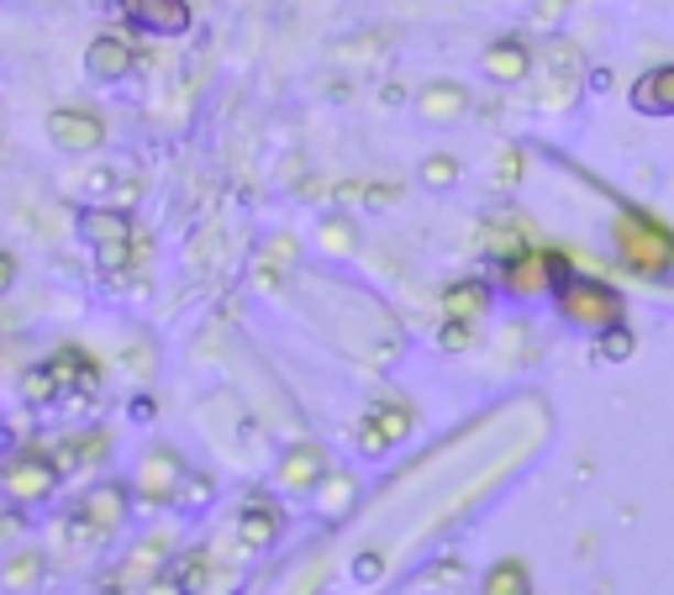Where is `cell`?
Segmentation results:
<instances>
[{"mask_svg":"<svg viewBox=\"0 0 674 595\" xmlns=\"http://www.w3.org/2000/svg\"><path fill=\"white\" fill-rule=\"evenodd\" d=\"M416 111H422L427 121H458L464 111H469V90L454 85V79H433V85L416 96Z\"/></svg>","mask_w":674,"mask_h":595,"instance_id":"cell-17","label":"cell"},{"mask_svg":"<svg viewBox=\"0 0 674 595\" xmlns=\"http://www.w3.org/2000/svg\"><path fill=\"white\" fill-rule=\"evenodd\" d=\"M295 253H301V242H295V238H269L264 248H259V259H269L274 269H290V263H295Z\"/></svg>","mask_w":674,"mask_h":595,"instance_id":"cell-31","label":"cell"},{"mask_svg":"<svg viewBox=\"0 0 674 595\" xmlns=\"http://www.w3.org/2000/svg\"><path fill=\"white\" fill-rule=\"evenodd\" d=\"M117 11L153 37H185L191 32V0H117Z\"/></svg>","mask_w":674,"mask_h":595,"instance_id":"cell-11","label":"cell"},{"mask_svg":"<svg viewBox=\"0 0 674 595\" xmlns=\"http://www.w3.org/2000/svg\"><path fill=\"white\" fill-rule=\"evenodd\" d=\"M53 401H64L58 396V380H53V369L48 364H32L22 375V405H53Z\"/></svg>","mask_w":674,"mask_h":595,"instance_id":"cell-24","label":"cell"},{"mask_svg":"<svg viewBox=\"0 0 674 595\" xmlns=\"http://www.w3.org/2000/svg\"><path fill=\"white\" fill-rule=\"evenodd\" d=\"M180 479H185V458H180V448H168V443H153V448L138 458L132 490H138V500H143V506H164V500H174Z\"/></svg>","mask_w":674,"mask_h":595,"instance_id":"cell-7","label":"cell"},{"mask_svg":"<svg viewBox=\"0 0 674 595\" xmlns=\"http://www.w3.org/2000/svg\"><path fill=\"white\" fill-rule=\"evenodd\" d=\"M43 580H48V559H43V553H17V559L0 570V585H6V591H37Z\"/></svg>","mask_w":674,"mask_h":595,"instance_id":"cell-21","label":"cell"},{"mask_svg":"<svg viewBox=\"0 0 674 595\" xmlns=\"http://www.w3.org/2000/svg\"><path fill=\"white\" fill-rule=\"evenodd\" d=\"M422 180H427V185H437V191H443V185H454V180H458V159H448V153L427 159V164H422Z\"/></svg>","mask_w":674,"mask_h":595,"instance_id":"cell-30","label":"cell"},{"mask_svg":"<svg viewBox=\"0 0 674 595\" xmlns=\"http://www.w3.org/2000/svg\"><path fill=\"white\" fill-rule=\"evenodd\" d=\"M327 475V453L316 443H295L280 458V490H316V479Z\"/></svg>","mask_w":674,"mask_h":595,"instance_id":"cell-14","label":"cell"},{"mask_svg":"<svg viewBox=\"0 0 674 595\" xmlns=\"http://www.w3.org/2000/svg\"><path fill=\"white\" fill-rule=\"evenodd\" d=\"M632 111L638 117H674V64H659L632 85Z\"/></svg>","mask_w":674,"mask_h":595,"instance_id":"cell-15","label":"cell"},{"mask_svg":"<svg viewBox=\"0 0 674 595\" xmlns=\"http://www.w3.org/2000/svg\"><path fill=\"white\" fill-rule=\"evenodd\" d=\"M380 574H385V559H380V553H359V559H354V580H359V585H374Z\"/></svg>","mask_w":674,"mask_h":595,"instance_id":"cell-34","label":"cell"},{"mask_svg":"<svg viewBox=\"0 0 674 595\" xmlns=\"http://www.w3.org/2000/svg\"><path fill=\"white\" fill-rule=\"evenodd\" d=\"M316 238H322V253H333V259H348V253L359 248V232H354V221H343V216H327Z\"/></svg>","mask_w":674,"mask_h":595,"instance_id":"cell-25","label":"cell"},{"mask_svg":"<svg viewBox=\"0 0 674 595\" xmlns=\"http://www.w3.org/2000/svg\"><path fill=\"white\" fill-rule=\"evenodd\" d=\"M217 559L206 553V548H195V553H185L180 559V570H174V591H191V595H200V591H217L221 580H217Z\"/></svg>","mask_w":674,"mask_h":595,"instance_id":"cell-20","label":"cell"},{"mask_svg":"<svg viewBox=\"0 0 674 595\" xmlns=\"http://www.w3.org/2000/svg\"><path fill=\"white\" fill-rule=\"evenodd\" d=\"M43 364H48L53 380H58V396H79V401H96V396H100V364H96V354H85V348L64 343V348H53Z\"/></svg>","mask_w":674,"mask_h":595,"instance_id":"cell-10","label":"cell"},{"mask_svg":"<svg viewBox=\"0 0 674 595\" xmlns=\"http://www.w3.org/2000/svg\"><path fill=\"white\" fill-rule=\"evenodd\" d=\"M528 69H532V48L522 37H501V43L485 48V74H490L496 85H522Z\"/></svg>","mask_w":674,"mask_h":595,"instance_id":"cell-16","label":"cell"},{"mask_svg":"<svg viewBox=\"0 0 674 595\" xmlns=\"http://www.w3.org/2000/svg\"><path fill=\"white\" fill-rule=\"evenodd\" d=\"M543 58H548V74H554V79H575L579 74V48L569 43V37H548Z\"/></svg>","mask_w":674,"mask_h":595,"instance_id":"cell-26","label":"cell"},{"mask_svg":"<svg viewBox=\"0 0 674 595\" xmlns=\"http://www.w3.org/2000/svg\"><path fill=\"white\" fill-rule=\"evenodd\" d=\"M79 232L96 248V269L106 280H117L121 269H127V259H132V238H138L127 212H117V206H90V212H79Z\"/></svg>","mask_w":674,"mask_h":595,"instance_id":"cell-4","label":"cell"},{"mask_svg":"<svg viewBox=\"0 0 674 595\" xmlns=\"http://www.w3.org/2000/svg\"><path fill=\"white\" fill-rule=\"evenodd\" d=\"M532 591V574L522 559H501L496 570L485 574V595H528Z\"/></svg>","mask_w":674,"mask_h":595,"instance_id":"cell-22","label":"cell"},{"mask_svg":"<svg viewBox=\"0 0 674 595\" xmlns=\"http://www.w3.org/2000/svg\"><path fill=\"white\" fill-rule=\"evenodd\" d=\"M490 311V285L485 280H454L443 290V316H464V322H485Z\"/></svg>","mask_w":674,"mask_h":595,"instance_id":"cell-19","label":"cell"},{"mask_svg":"<svg viewBox=\"0 0 674 595\" xmlns=\"http://www.w3.org/2000/svg\"><path fill=\"white\" fill-rule=\"evenodd\" d=\"M575 269H569V253H558V248H522V253H511V259L496 263V280H501L506 295H517V301H537V295H548L569 280Z\"/></svg>","mask_w":674,"mask_h":595,"instance_id":"cell-3","label":"cell"},{"mask_svg":"<svg viewBox=\"0 0 674 595\" xmlns=\"http://www.w3.org/2000/svg\"><path fill=\"white\" fill-rule=\"evenodd\" d=\"M48 138L58 153H96L106 143V121L85 106H58V111H48Z\"/></svg>","mask_w":674,"mask_h":595,"instance_id":"cell-9","label":"cell"},{"mask_svg":"<svg viewBox=\"0 0 674 595\" xmlns=\"http://www.w3.org/2000/svg\"><path fill=\"white\" fill-rule=\"evenodd\" d=\"M316 517L322 522H343L354 506H359V479L348 475V469H327V475L316 479Z\"/></svg>","mask_w":674,"mask_h":595,"instance_id":"cell-13","label":"cell"},{"mask_svg":"<svg viewBox=\"0 0 674 595\" xmlns=\"http://www.w3.org/2000/svg\"><path fill=\"white\" fill-rule=\"evenodd\" d=\"M238 543L248 548V553H264V548L280 543V532H285V517H280V506L269 496H248L238 511Z\"/></svg>","mask_w":674,"mask_h":595,"instance_id":"cell-12","label":"cell"},{"mask_svg":"<svg viewBox=\"0 0 674 595\" xmlns=\"http://www.w3.org/2000/svg\"><path fill=\"white\" fill-rule=\"evenodd\" d=\"M369 416H374V428H380V432L390 437V448H395V443H406L411 428H416V411H411L406 401H385V405H374Z\"/></svg>","mask_w":674,"mask_h":595,"instance_id":"cell-23","label":"cell"},{"mask_svg":"<svg viewBox=\"0 0 674 595\" xmlns=\"http://www.w3.org/2000/svg\"><path fill=\"white\" fill-rule=\"evenodd\" d=\"M174 496H180V506H185V511H200L206 500L217 496V485H211V475H185V479H180V490H174Z\"/></svg>","mask_w":674,"mask_h":595,"instance_id":"cell-29","label":"cell"},{"mask_svg":"<svg viewBox=\"0 0 674 595\" xmlns=\"http://www.w3.org/2000/svg\"><path fill=\"white\" fill-rule=\"evenodd\" d=\"M554 306L569 327H579V333H606V327L627 322L622 290H611L606 280H590V274H569V280L554 290Z\"/></svg>","mask_w":674,"mask_h":595,"instance_id":"cell-2","label":"cell"},{"mask_svg":"<svg viewBox=\"0 0 674 595\" xmlns=\"http://www.w3.org/2000/svg\"><path fill=\"white\" fill-rule=\"evenodd\" d=\"M632 348H638V337L627 333V322H617V327H606V333H601V358H606V364H627V358H632Z\"/></svg>","mask_w":674,"mask_h":595,"instance_id":"cell-28","label":"cell"},{"mask_svg":"<svg viewBox=\"0 0 674 595\" xmlns=\"http://www.w3.org/2000/svg\"><path fill=\"white\" fill-rule=\"evenodd\" d=\"M58 464H53L48 453L37 448V443H26L22 453H11L6 464H0V485H6V496L17 500V506H37V500H48L58 490Z\"/></svg>","mask_w":674,"mask_h":595,"instance_id":"cell-5","label":"cell"},{"mask_svg":"<svg viewBox=\"0 0 674 595\" xmlns=\"http://www.w3.org/2000/svg\"><path fill=\"white\" fill-rule=\"evenodd\" d=\"M480 333V322H464V316H443V327H437V348H448V354H464L469 343Z\"/></svg>","mask_w":674,"mask_h":595,"instance_id":"cell-27","label":"cell"},{"mask_svg":"<svg viewBox=\"0 0 674 595\" xmlns=\"http://www.w3.org/2000/svg\"><path fill=\"white\" fill-rule=\"evenodd\" d=\"M168 548H174V532H148L117 564L106 591H159V574H168Z\"/></svg>","mask_w":674,"mask_h":595,"instance_id":"cell-6","label":"cell"},{"mask_svg":"<svg viewBox=\"0 0 674 595\" xmlns=\"http://www.w3.org/2000/svg\"><path fill=\"white\" fill-rule=\"evenodd\" d=\"M390 448V437L380 428H374V416H363L359 422V453H369V458H380V453Z\"/></svg>","mask_w":674,"mask_h":595,"instance_id":"cell-32","label":"cell"},{"mask_svg":"<svg viewBox=\"0 0 674 595\" xmlns=\"http://www.w3.org/2000/svg\"><path fill=\"white\" fill-rule=\"evenodd\" d=\"M280 274H285V269H274L269 259H253V274H248V280L259 290H280Z\"/></svg>","mask_w":674,"mask_h":595,"instance_id":"cell-35","label":"cell"},{"mask_svg":"<svg viewBox=\"0 0 674 595\" xmlns=\"http://www.w3.org/2000/svg\"><path fill=\"white\" fill-rule=\"evenodd\" d=\"M564 6H569V0H537V22H543V26H554Z\"/></svg>","mask_w":674,"mask_h":595,"instance_id":"cell-38","label":"cell"},{"mask_svg":"<svg viewBox=\"0 0 674 595\" xmlns=\"http://www.w3.org/2000/svg\"><path fill=\"white\" fill-rule=\"evenodd\" d=\"M496 180H501V185H517V180H522V148H501Z\"/></svg>","mask_w":674,"mask_h":595,"instance_id":"cell-33","label":"cell"},{"mask_svg":"<svg viewBox=\"0 0 674 595\" xmlns=\"http://www.w3.org/2000/svg\"><path fill=\"white\" fill-rule=\"evenodd\" d=\"M85 69L96 74V79H121V74L132 69V48L121 37H111V32H100L96 43L85 48Z\"/></svg>","mask_w":674,"mask_h":595,"instance_id":"cell-18","label":"cell"},{"mask_svg":"<svg viewBox=\"0 0 674 595\" xmlns=\"http://www.w3.org/2000/svg\"><path fill=\"white\" fill-rule=\"evenodd\" d=\"M17 532H22V517H17V511H11V517H0V543H6V538H17Z\"/></svg>","mask_w":674,"mask_h":595,"instance_id":"cell-40","label":"cell"},{"mask_svg":"<svg viewBox=\"0 0 674 595\" xmlns=\"http://www.w3.org/2000/svg\"><path fill=\"white\" fill-rule=\"evenodd\" d=\"M380 100H385V106H401V100H406V85H395V79H390L385 90H380Z\"/></svg>","mask_w":674,"mask_h":595,"instance_id":"cell-39","label":"cell"},{"mask_svg":"<svg viewBox=\"0 0 674 595\" xmlns=\"http://www.w3.org/2000/svg\"><path fill=\"white\" fill-rule=\"evenodd\" d=\"M458 574H464L458 564H437V570L427 574L422 585H427V591H454V585H458Z\"/></svg>","mask_w":674,"mask_h":595,"instance_id":"cell-36","label":"cell"},{"mask_svg":"<svg viewBox=\"0 0 674 595\" xmlns=\"http://www.w3.org/2000/svg\"><path fill=\"white\" fill-rule=\"evenodd\" d=\"M11 285H17V259H11V253L0 248V295H6Z\"/></svg>","mask_w":674,"mask_h":595,"instance_id":"cell-37","label":"cell"},{"mask_svg":"<svg viewBox=\"0 0 674 595\" xmlns=\"http://www.w3.org/2000/svg\"><path fill=\"white\" fill-rule=\"evenodd\" d=\"M611 248L643 280H664L674 269V227L664 216L643 212V206H627V201L611 216Z\"/></svg>","mask_w":674,"mask_h":595,"instance_id":"cell-1","label":"cell"},{"mask_svg":"<svg viewBox=\"0 0 674 595\" xmlns=\"http://www.w3.org/2000/svg\"><path fill=\"white\" fill-rule=\"evenodd\" d=\"M127 511H132V496H127V485H96V490H85V500L74 506V527H85L90 538H111L127 527Z\"/></svg>","mask_w":674,"mask_h":595,"instance_id":"cell-8","label":"cell"}]
</instances>
